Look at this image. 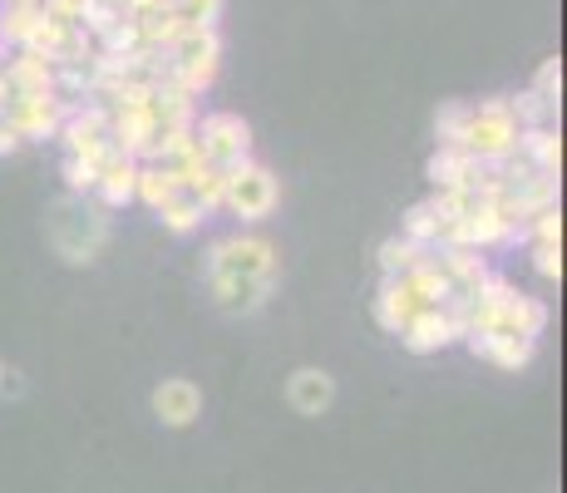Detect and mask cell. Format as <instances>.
I'll return each instance as SVG.
<instances>
[{"label":"cell","mask_w":567,"mask_h":493,"mask_svg":"<svg viewBox=\"0 0 567 493\" xmlns=\"http://www.w3.org/2000/svg\"><path fill=\"white\" fill-rule=\"evenodd\" d=\"M109 207H94L90 197H64L50 217V243L70 267H90L100 257L104 237H109Z\"/></svg>","instance_id":"6da1fadb"},{"label":"cell","mask_w":567,"mask_h":493,"mask_svg":"<svg viewBox=\"0 0 567 493\" xmlns=\"http://www.w3.org/2000/svg\"><path fill=\"white\" fill-rule=\"evenodd\" d=\"M223 277L271 281L277 287V247L257 233L223 237V243H213V251H207V281H223Z\"/></svg>","instance_id":"7a4b0ae2"},{"label":"cell","mask_w":567,"mask_h":493,"mask_svg":"<svg viewBox=\"0 0 567 493\" xmlns=\"http://www.w3.org/2000/svg\"><path fill=\"white\" fill-rule=\"evenodd\" d=\"M518 144V119L508 114V99H484V104H474V114H468V129L460 138V148L468 158L478 163H504L508 153Z\"/></svg>","instance_id":"3957f363"},{"label":"cell","mask_w":567,"mask_h":493,"mask_svg":"<svg viewBox=\"0 0 567 493\" xmlns=\"http://www.w3.org/2000/svg\"><path fill=\"white\" fill-rule=\"evenodd\" d=\"M163 54H168L173 84H183L188 94H203L213 90L217 70H223V35L217 30H183Z\"/></svg>","instance_id":"277c9868"},{"label":"cell","mask_w":567,"mask_h":493,"mask_svg":"<svg viewBox=\"0 0 567 493\" xmlns=\"http://www.w3.org/2000/svg\"><path fill=\"white\" fill-rule=\"evenodd\" d=\"M277 203H281V183L267 163L247 158V163H237V168H227L223 207L233 217H243V223H267V217L277 213Z\"/></svg>","instance_id":"5b68a950"},{"label":"cell","mask_w":567,"mask_h":493,"mask_svg":"<svg viewBox=\"0 0 567 493\" xmlns=\"http://www.w3.org/2000/svg\"><path fill=\"white\" fill-rule=\"evenodd\" d=\"M193 138H198L203 163H213V168H223V173L252 158V124H247L243 114H233V109L198 114V124H193Z\"/></svg>","instance_id":"8992f818"},{"label":"cell","mask_w":567,"mask_h":493,"mask_svg":"<svg viewBox=\"0 0 567 493\" xmlns=\"http://www.w3.org/2000/svg\"><path fill=\"white\" fill-rule=\"evenodd\" d=\"M70 109L74 104L60 99V94H16L6 104V114H0V124L16 129L20 144H45V138L60 134V124H64Z\"/></svg>","instance_id":"52a82bcc"},{"label":"cell","mask_w":567,"mask_h":493,"mask_svg":"<svg viewBox=\"0 0 567 493\" xmlns=\"http://www.w3.org/2000/svg\"><path fill=\"white\" fill-rule=\"evenodd\" d=\"M548 301H538V296H523L518 287L508 291V301L494 311V321H488V336H514V341H538L543 331H548Z\"/></svg>","instance_id":"ba28073f"},{"label":"cell","mask_w":567,"mask_h":493,"mask_svg":"<svg viewBox=\"0 0 567 493\" xmlns=\"http://www.w3.org/2000/svg\"><path fill=\"white\" fill-rule=\"evenodd\" d=\"M375 321H380V331H390V336H400L405 326L414 321L420 311H430V306L420 301V291L410 287L405 277H395V281H380V291H375Z\"/></svg>","instance_id":"9c48e42d"},{"label":"cell","mask_w":567,"mask_h":493,"mask_svg":"<svg viewBox=\"0 0 567 493\" xmlns=\"http://www.w3.org/2000/svg\"><path fill=\"white\" fill-rule=\"evenodd\" d=\"M287 404H291L297 414H307V420L326 414V410L336 404V376H331V370H316V366L291 370V380H287Z\"/></svg>","instance_id":"30bf717a"},{"label":"cell","mask_w":567,"mask_h":493,"mask_svg":"<svg viewBox=\"0 0 567 493\" xmlns=\"http://www.w3.org/2000/svg\"><path fill=\"white\" fill-rule=\"evenodd\" d=\"M154 414L168 424V430H188V424L203 414V390L193 386L188 376L163 380V386L154 390Z\"/></svg>","instance_id":"8fae6325"},{"label":"cell","mask_w":567,"mask_h":493,"mask_svg":"<svg viewBox=\"0 0 567 493\" xmlns=\"http://www.w3.org/2000/svg\"><path fill=\"white\" fill-rule=\"evenodd\" d=\"M0 74H6L10 94H54V64L35 50H10Z\"/></svg>","instance_id":"7c38bea8"},{"label":"cell","mask_w":567,"mask_h":493,"mask_svg":"<svg viewBox=\"0 0 567 493\" xmlns=\"http://www.w3.org/2000/svg\"><path fill=\"white\" fill-rule=\"evenodd\" d=\"M460 336H454V321H450V311L444 306H430V311H420L414 321L400 331V346L414 350V356H434V350H444V346H454Z\"/></svg>","instance_id":"4fadbf2b"},{"label":"cell","mask_w":567,"mask_h":493,"mask_svg":"<svg viewBox=\"0 0 567 493\" xmlns=\"http://www.w3.org/2000/svg\"><path fill=\"white\" fill-rule=\"evenodd\" d=\"M134 183H138V158H128V153H109L100 163V183H94V197H100L104 207H128L134 203Z\"/></svg>","instance_id":"5bb4252c"},{"label":"cell","mask_w":567,"mask_h":493,"mask_svg":"<svg viewBox=\"0 0 567 493\" xmlns=\"http://www.w3.org/2000/svg\"><path fill=\"white\" fill-rule=\"evenodd\" d=\"M478 168H484V163L468 158L464 148H434L430 163H424V178H430L434 188H464V193H474Z\"/></svg>","instance_id":"9a60e30c"},{"label":"cell","mask_w":567,"mask_h":493,"mask_svg":"<svg viewBox=\"0 0 567 493\" xmlns=\"http://www.w3.org/2000/svg\"><path fill=\"white\" fill-rule=\"evenodd\" d=\"M514 153H518V158H528L538 173H553V178H558V168H563V134H558V124L518 129Z\"/></svg>","instance_id":"2e32d148"},{"label":"cell","mask_w":567,"mask_h":493,"mask_svg":"<svg viewBox=\"0 0 567 493\" xmlns=\"http://www.w3.org/2000/svg\"><path fill=\"white\" fill-rule=\"evenodd\" d=\"M464 346L474 350V356L494 360L498 370H528L533 350H538V341H514V336H488V331H474V336H464Z\"/></svg>","instance_id":"e0dca14e"},{"label":"cell","mask_w":567,"mask_h":493,"mask_svg":"<svg viewBox=\"0 0 567 493\" xmlns=\"http://www.w3.org/2000/svg\"><path fill=\"white\" fill-rule=\"evenodd\" d=\"M430 251H434V261L444 267V277L454 281V296L474 291L478 281L488 277V257H478L474 247H430Z\"/></svg>","instance_id":"ac0fdd59"},{"label":"cell","mask_w":567,"mask_h":493,"mask_svg":"<svg viewBox=\"0 0 567 493\" xmlns=\"http://www.w3.org/2000/svg\"><path fill=\"white\" fill-rule=\"evenodd\" d=\"M40 20H45V6H40V0L0 6V45H6V50H25L30 40H35Z\"/></svg>","instance_id":"d6986e66"},{"label":"cell","mask_w":567,"mask_h":493,"mask_svg":"<svg viewBox=\"0 0 567 493\" xmlns=\"http://www.w3.org/2000/svg\"><path fill=\"white\" fill-rule=\"evenodd\" d=\"M213 296L227 316H252L261 301L271 296V281H247V277H223L213 281Z\"/></svg>","instance_id":"ffe728a7"},{"label":"cell","mask_w":567,"mask_h":493,"mask_svg":"<svg viewBox=\"0 0 567 493\" xmlns=\"http://www.w3.org/2000/svg\"><path fill=\"white\" fill-rule=\"evenodd\" d=\"M400 237H410V243H420V247H444L450 227H444V217L434 213L430 197H424V203L405 207V217H400Z\"/></svg>","instance_id":"44dd1931"},{"label":"cell","mask_w":567,"mask_h":493,"mask_svg":"<svg viewBox=\"0 0 567 493\" xmlns=\"http://www.w3.org/2000/svg\"><path fill=\"white\" fill-rule=\"evenodd\" d=\"M154 217H158V223H163V227H168V233H173V237H188V233H198V227H203L207 207H203V203H198V197H193V193H183V188H178V193H173V197H168V203H163V207H158V213H154Z\"/></svg>","instance_id":"7402d4cb"},{"label":"cell","mask_w":567,"mask_h":493,"mask_svg":"<svg viewBox=\"0 0 567 493\" xmlns=\"http://www.w3.org/2000/svg\"><path fill=\"white\" fill-rule=\"evenodd\" d=\"M183 183L173 178L168 168H158V163H138V183H134V203H144L148 213H158L163 203H168L173 193H178Z\"/></svg>","instance_id":"603a6c76"},{"label":"cell","mask_w":567,"mask_h":493,"mask_svg":"<svg viewBox=\"0 0 567 493\" xmlns=\"http://www.w3.org/2000/svg\"><path fill=\"white\" fill-rule=\"evenodd\" d=\"M424 251H430V247L410 243V237H390V243H380V277H385V281L410 277V271L424 261Z\"/></svg>","instance_id":"cb8c5ba5"},{"label":"cell","mask_w":567,"mask_h":493,"mask_svg":"<svg viewBox=\"0 0 567 493\" xmlns=\"http://www.w3.org/2000/svg\"><path fill=\"white\" fill-rule=\"evenodd\" d=\"M468 114H474V104H464V99H450V104L434 109V144H440V148H460V138L468 129Z\"/></svg>","instance_id":"d4e9b609"},{"label":"cell","mask_w":567,"mask_h":493,"mask_svg":"<svg viewBox=\"0 0 567 493\" xmlns=\"http://www.w3.org/2000/svg\"><path fill=\"white\" fill-rule=\"evenodd\" d=\"M223 188H227V173H223V168H213V163H198V168H193L188 178H183V193L198 197L207 213H217V207H223Z\"/></svg>","instance_id":"484cf974"},{"label":"cell","mask_w":567,"mask_h":493,"mask_svg":"<svg viewBox=\"0 0 567 493\" xmlns=\"http://www.w3.org/2000/svg\"><path fill=\"white\" fill-rule=\"evenodd\" d=\"M178 35H183V20L173 16L168 6L154 10V16H144V20H138V45H144V50H168Z\"/></svg>","instance_id":"4316f807"},{"label":"cell","mask_w":567,"mask_h":493,"mask_svg":"<svg viewBox=\"0 0 567 493\" xmlns=\"http://www.w3.org/2000/svg\"><path fill=\"white\" fill-rule=\"evenodd\" d=\"M168 10L183 20V30H217L227 0H168Z\"/></svg>","instance_id":"83f0119b"},{"label":"cell","mask_w":567,"mask_h":493,"mask_svg":"<svg viewBox=\"0 0 567 493\" xmlns=\"http://www.w3.org/2000/svg\"><path fill=\"white\" fill-rule=\"evenodd\" d=\"M508 114L518 119V129H543V124H553V119H558V109L543 104L533 90H523V94L508 99Z\"/></svg>","instance_id":"f1b7e54d"},{"label":"cell","mask_w":567,"mask_h":493,"mask_svg":"<svg viewBox=\"0 0 567 493\" xmlns=\"http://www.w3.org/2000/svg\"><path fill=\"white\" fill-rule=\"evenodd\" d=\"M533 94H538L543 104H553V109L563 104V60L558 54L538 64V74H533Z\"/></svg>","instance_id":"f546056e"},{"label":"cell","mask_w":567,"mask_h":493,"mask_svg":"<svg viewBox=\"0 0 567 493\" xmlns=\"http://www.w3.org/2000/svg\"><path fill=\"white\" fill-rule=\"evenodd\" d=\"M94 183H100V163H90V158H64V188H70V197H90Z\"/></svg>","instance_id":"4dcf8cb0"},{"label":"cell","mask_w":567,"mask_h":493,"mask_svg":"<svg viewBox=\"0 0 567 493\" xmlns=\"http://www.w3.org/2000/svg\"><path fill=\"white\" fill-rule=\"evenodd\" d=\"M533 271L543 281H563V247H533Z\"/></svg>","instance_id":"1f68e13d"},{"label":"cell","mask_w":567,"mask_h":493,"mask_svg":"<svg viewBox=\"0 0 567 493\" xmlns=\"http://www.w3.org/2000/svg\"><path fill=\"white\" fill-rule=\"evenodd\" d=\"M168 0H124V16L128 20H144V16H154V10H163Z\"/></svg>","instance_id":"d6a6232c"},{"label":"cell","mask_w":567,"mask_h":493,"mask_svg":"<svg viewBox=\"0 0 567 493\" xmlns=\"http://www.w3.org/2000/svg\"><path fill=\"white\" fill-rule=\"evenodd\" d=\"M20 148V138H16V129L10 124H0V158H10V153Z\"/></svg>","instance_id":"836d02e7"},{"label":"cell","mask_w":567,"mask_h":493,"mask_svg":"<svg viewBox=\"0 0 567 493\" xmlns=\"http://www.w3.org/2000/svg\"><path fill=\"white\" fill-rule=\"evenodd\" d=\"M100 6H114V10H124V0H100Z\"/></svg>","instance_id":"e575fe53"},{"label":"cell","mask_w":567,"mask_h":493,"mask_svg":"<svg viewBox=\"0 0 567 493\" xmlns=\"http://www.w3.org/2000/svg\"><path fill=\"white\" fill-rule=\"evenodd\" d=\"M0 6H20V0H0Z\"/></svg>","instance_id":"d590c367"},{"label":"cell","mask_w":567,"mask_h":493,"mask_svg":"<svg viewBox=\"0 0 567 493\" xmlns=\"http://www.w3.org/2000/svg\"><path fill=\"white\" fill-rule=\"evenodd\" d=\"M0 376H6V366H0Z\"/></svg>","instance_id":"8d00e7d4"}]
</instances>
